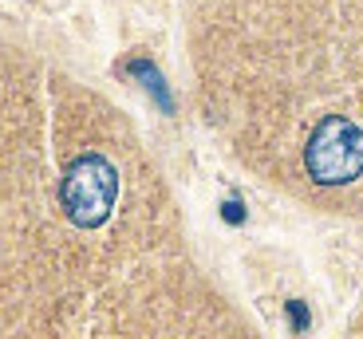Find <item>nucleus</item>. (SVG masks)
Segmentation results:
<instances>
[{
	"label": "nucleus",
	"instance_id": "2",
	"mask_svg": "<svg viewBox=\"0 0 363 339\" xmlns=\"http://www.w3.org/2000/svg\"><path fill=\"white\" fill-rule=\"evenodd\" d=\"M118 197V174L103 154H79L64 170V185H60V202L72 225L79 229H95L111 217Z\"/></svg>",
	"mask_w": 363,
	"mask_h": 339
},
{
	"label": "nucleus",
	"instance_id": "3",
	"mask_svg": "<svg viewBox=\"0 0 363 339\" xmlns=\"http://www.w3.org/2000/svg\"><path fill=\"white\" fill-rule=\"evenodd\" d=\"M130 75H138V79H143V87H146L150 95H155L162 110H174V99H170V91H166L162 75L155 71V64H146V59H135V64H130Z\"/></svg>",
	"mask_w": 363,
	"mask_h": 339
},
{
	"label": "nucleus",
	"instance_id": "4",
	"mask_svg": "<svg viewBox=\"0 0 363 339\" xmlns=\"http://www.w3.org/2000/svg\"><path fill=\"white\" fill-rule=\"evenodd\" d=\"M289 316H292V328H296V331L308 328V308H304L300 300H292V304H289Z\"/></svg>",
	"mask_w": 363,
	"mask_h": 339
},
{
	"label": "nucleus",
	"instance_id": "5",
	"mask_svg": "<svg viewBox=\"0 0 363 339\" xmlns=\"http://www.w3.org/2000/svg\"><path fill=\"white\" fill-rule=\"evenodd\" d=\"M221 213H225V221H233V225L245 221V205H241V202H225V205H221Z\"/></svg>",
	"mask_w": 363,
	"mask_h": 339
},
{
	"label": "nucleus",
	"instance_id": "1",
	"mask_svg": "<svg viewBox=\"0 0 363 339\" xmlns=\"http://www.w3.org/2000/svg\"><path fill=\"white\" fill-rule=\"evenodd\" d=\"M304 170L320 185H347L363 174V130L347 115H328L316 122L304 146Z\"/></svg>",
	"mask_w": 363,
	"mask_h": 339
}]
</instances>
